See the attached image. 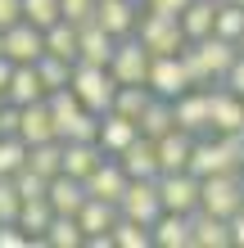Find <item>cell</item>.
Wrapping results in <instances>:
<instances>
[{"label": "cell", "instance_id": "obj_1", "mask_svg": "<svg viewBox=\"0 0 244 248\" xmlns=\"http://www.w3.org/2000/svg\"><path fill=\"white\" fill-rule=\"evenodd\" d=\"M68 91L77 95L81 108L109 113V108H113V91H118V81H113L109 68H99V63H73V72H68Z\"/></svg>", "mask_w": 244, "mask_h": 248}, {"label": "cell", "instance_id": "obj_2", "mask_svg": "<svg viewBox=\"0 0 244 248\" xmlns=\"http://www.w3.org/2000/svg\"><path fill=\"white\" fill-rule=\"evenodd\" d=\"M199 208L212 212V217H231L244 208V171H217V176H204L199 181Z\"/></svg>", "mask_w": 244, "mask_h": 248}, {"label": "cell", "instance_id": "obj_3", "mask_svg": "<svg viewBox=\"0 0 244 248\" xmlns=\"http://www.w3.org/2000/svg\"><path fill=\"white\" fill-rule=\"evenodd\" d=\"M185 171H190V176H217V171H244L240 167V158L226 149V140L222 136H195L190 140V158H185Z\"/></svg>", "mask_w": 244, "mask_h": 248}, {"label": "cell", "instance_id": "obj_4", "mask_svg": "<svg viewBox=\"0 0 244 248\" xmlns=\"http://www.w3.org/2000/svg\"><path fill=\"white\" fill-rule=\"evenodd\" d=\"M136 41L145 46L149 54H177L185 46V32L177 23V14H140L136 18Z\"/></svg>", "mask_w": 244, "mask_h": 248}, {"label": "cell", "instance_id": "obj_5", "mask_svg": "<svg viewBox=\"0 0 244 248\" xmlns=\"http://www.w3.org/2000/svg\"><path fill=\"white\" fill-rule=\"evenodd\" d=\"M109 77L118 81V86H136V81H145V72H149V50L140 46L136 36H122V41H113V54H109Z\"/></svg>", "mask_w": 244, "mask_h": 248}, {"label": "cell", "instance_id": "obj_6", "mask_svg": "<svg viewBox=\"0 0 244 248\" xmlns=\"http://www.w3.org/2000/svg\"><path fill=\"white\" fill-rule=\"evenodd\" d=\"M0 54H5L9 63H36L41 54H46V41H41V27H32L27 18L9 23L5 32H0Z\"/></svg>", "mask_w": 244, "mask_h": 248}, {"label": "cell", "instance_id": "obj_7", "mask_svg": "<svg viewBox=\"0 0 244 248\" xmlns=\"http://www.w3.org/2000/svg\"><path fill=\"white\" fill-rule=\"evenodd\" d=\"M163 212L159 203V181H127L122 199H118V217L127 221H140V226H154V217Z\"/></svg>", "mask_w": 244, "mask_h": 248}, {"label": "cell", "instance_id": "obj_8", "mask_svg": "<svg viewBox=\"0 0 244 248\" xmlns=\"http://www.w3.org/2000/svg\"><path fill=\"white\" fill-rule=\"evenodd\" d=\"M208 131L226 136V131H244V99L226 86H208Z\"/></svg>", "mask_w": 244, "mask_h": 248}, {"label": "cell", "instance_id": "obj_9", "mask_svg": "<svg viewBox=\"0 0 244 248\" xmlns=\"http://www.w3.org/2000/svg\"><path fill=\"white\" fill-rule=\"evenodd\" d=\"M159 181V203L163 212H185L190 217L199 208V176H190V171H163Z\"/></svg>", "mask_w": 244, "mask_h": 248}, {"label": "cell", "instance_id": "obj_10", "mask_svg": "<svg viewBox=\"0 0 244 248\" xmlns=\"http://www.w3.org/2000/svg\"><path fill=\"white\" fill-rule=\"evenodd\" d=\"M145 86H149V95H159V99H177L181 91H190V81H185V68H181L177 54H149Z\"/></svg>", "mask_w": 244, "mask_h": 248}, {"label": "cell", "instance_id": "obj_11", "mask_svg": "<svg viewBox=\"0 0 244 248\" xmlns=\"http://www.w3.org/2000/svg\"><path fill=\"white\" fill-rule=\"evenodd\" d=\"M91 18L104 27L113 41L122 36H136V18H140V0H95V14Z\"/></svg>", "mask_w": 244, "mask_h": 248}, {"label": "cell", "instance_id": "obj_12", "mask_svg": "<svg viewBox=\"0 0 244 248\" xmlns=\"http://www.w3.org/2000/svg\"><path fill=\"white\" fill-rule=\"evenodd\" d=\"M127 181H131V176L118 167V158H109V154H104V158H99V167H95L81 185H86V194H91V199H104V203H113V208H118V199H122Z\"/></svg>", "mask_w": 244, "mask_h": 248}, {"label": "cell", "instance_id": "obj_13", "mask_svg": "<svg viewBox=\"0 0 244 248\" xmlns=\"http://www.w3.org/2000/svg\"><path fill=\"white\" fill-rule=\"evenodd\" d=\"M172 122H177L181 131H190V136H204L208 131V91H181L177 99H172Z\"/></svg>", "mask_w": 244, "mask_h": 248}, {"label": "cell", "instance_id": "obj_14", "mask_svg": "<svg viewBox=\"0 0 244 248\" xmlns=\"http://www.w3.org/2000/svg\"><path fill=\"white\" fill-rule=\"evenodd\" d=\"M118 167H122L131 181H154V176H159V149H154V140H149V136H136V140L118 154Z\"/></svg>", "mask_w": 244, "mask_h": 248}, {"label": "cell", "instance_id": "obj_15", "mask_svg": "<svg viewBox=\"0 0 244 248\" xmlns=\"http://www.w3.org/2000/svg\"><path fill=\"white\" fill-rule=\"evenodd\" d=\"M140 136V131H136V122L131 118H122V113H99V131H95V144H99V149H104L109 158H118L122 149H127V144H131Z\"/></svg>", "mask_w": 244, "mask_h": 248}, {"label": "cell", "instance_id": "obj_16", "mask_svg": "<svg viewBox=\"0 0 244 248\" xmlns=\"http://www.w3.org/2000/svg\"><path fill=\"white\" fill-rule=\"evenodd\" d=\"M109 54H113V36L104 32V27H99L95 18L77 23V59L73 63H99V68H104Z\"/></svg>", "mask_w": 244, "mask_h": 248}, {"label": "cell", "instance_id": "obj_17", "mask_svg": "<svg viewBox=\"0 0 244 248\" xmlns=\"http://www.w3.org/2000/svg\"><path fill=\"white\" fill-rule=\"evenodd\" d=\"M99 158H104V149H99L95 140H64V163H59V171H64V176L86 181L99 167Z\"/></svg>", "mask_w": 244, "mask_h": 248}, {"label": "cell", "instance_id": "obj_18", "mask_svg": "<svg viewBox=\"0 0 244 248\" xmlns=\"http://www.w3.org/2000/svg\"><path fill=\"white\" fill-rule=\"evenodd\" d=\"M18 140H23V144L54 140V118H50L46 99H32V104H23V108H18Z\"/></svg>", "mask_w": 244, "mask_h": 248}, {"label": "cell", "instance_id": "obj_19", "mask_svg": "<svg viewBox=\"0 0 244 248\" xmlns=\"http://www.w3.org/2000/svg\"><path fill=\"white\" fill-rule=\"evenodd\" d=\"M190 248H231V230L222 217H212L204 208L190 212Z\"/></svg>", "mask_w": 244, "mask_h": 248}, {"label": "cell", "instance_id": "obj_20", "mask_svg": "<svg viewBox=\"0 0 244 248\" xmlns=\"http://www.w3.org/2000/svg\"><path fill=\"white\" fill-rule=\"evenodd\" d=\"M46 203L54 212H64V217H77V208L86 203V185L77 176H64V171H59V176L46 181Z\"/></svg>", "mask_w": 244, "mask_h": 248}, {"label": "cell", "instance_id": "obj_21", "mask_svg": "<svg viewBox=\"0 0 244 248\" xmlns=\"http://www.w3.org/2000/svg\"><path fill=\"white\" fill-rule=\"evenodd\" d=\"M190 131H181V126H172L163 131L159 140H154V149H159V176L163 171H185V158H190Z\"/></svg>", "mask_w": 244, "mask_h": 248}, {"label": "cell", "instance_id": "obj_22", "mask_svg": "<svg viewBox=\"0 0 244 248\" xmlns=\"http://www.w3.org/2000/svg\"><path fill=\"white\" fill-rule=\"evenodd\" d=\"M149 244L159 248H190V217L185 212H159L149 226Z\"/></svg>", "mask_w": 244, "mask_h": 248}, {"label": "cell", "instance_id": "obj_23", "mask_svg": "<svg viewBox=\"0 0 244 248\" xmlns=\"http://www.w3.org/2000/svg\"><path fill=\"white\" fill-rule=\"evenodd\" d=\"M190 46H195L199 63L208 68V77H212V81H222V72L231 68V59L240 54V50H235V41H222V36H212V32H208L204 41H190Z\"/></svg>", "mask_w": 244, "mask_h": 248}, {"label": "cell", "instance_id": "obj_24", "mask_svg": "<svg viewBox=\"0 0 244 248\" xmlns=\"http://www.w3.org/2000/svg\"><path fill=\"white\" fill-rule=\"evenodd\" d=\"M5 99L9 104H32V99H46V91H41V77H36V68L32 63H14L9 72V86H5Z\"/></svg>", "mask_w": 244, "mask_h": 248}, {"label": "cell", "instance_id": "obj_25", "mask_svg": "<svg viewBox=\"0 0 244 248\" xmlns=\"http://www.w3.org/2000/svg\"><path fill=\"white\" fill-rule=\"evenodd\" d=\"M59 163H64V140L54 136V140H41V144H27V158H23V167H32L36 176H59Z\"/></svg>", "mask_w": 244, "mask_h": 248}, {"label": "cell", "instance_id": "obj_26", "mask_svg": "<svg viewBox=\"0 0 244 248\" xmlns=\"http://www.w3.org/2000/svg\"><path fill=\"white\" fill-rule=\"evenodd\" d=\"M50 217H54V208L46 203V194H41V199H23L14 226H18L27 239H41V235H46V226H50Z\"/></svg>", "mask_w": 244, "mask_h": 248}, {"label": "cell", "instance_id": "obj_27", "mask_svg": "<svg viewBox=\"0 0 244 248\" xmlns=\"http://www.w3.org/2000/svg\"><path fill=\"white\" fill-rule=\"evenodd\" d=\"M212 9H217V0H190V5L177 14L185 41H204V36L212 32Z\"/></svg>", "mask_w": 244, "mask_h": 248}, {"label": "cell", "instance_id": "obj_28", "mask_svg": "<svg viewBox=\"0 0 244 248\" xmlns=\"http://www.w3.org/2000/svg\"><path fill=\"white\" fill-rule=\"evenodd\" d=\"M177 122H172V99H159V95H149V104L140 108V118H136V131L140 136H149V140H159L163 131H172Z\"/></svg>", "mask_w": 244, "mask_h": 248}, {"label": "cell", "instance_id": "obj_29", "mask_svg": "<svg viewBox=\"0 0 244 248\" xmlns=\"http://www.w3.org/2000/svg\"><path fill=\"white\" fill-rule=\"evenodd\" d=\"M41 41H46V54H54V59H68V63L77 59V27L73 23L54 18L50 27H41Z\"/></svg>", "mask_w": 244, "mask_h": 248}, {"label": "cell", "instance_id": "obj_30", "mask_svg": "<svg viewBox=\"0 0 244 248\" xmlns=\"http://www.w3.org/2000/svg\"><path fill=\"white\" fill-rule=\"evenodd\" d=\"M41 244H50V248H81V226H77V217L54 212L50 226H46V235H41Z\"/></svg>", "mask_w": 244, "mask_h": 248}, {"label": "cell", "instance_id": "obj_31", "mask_svg": "<svg viewBox=\"0 0 244 248\" xmlns=\"http://www.w3.org/2000/svg\"><path fill=\"white\" fill-rule=\"evenodd\" d=\"M212 36L240 41L244 36V5H222L217 0V9H212Z\"/></svg>", "mask_w": 244, "mask_h": 248}, {"label": "cell", "instance_id": "obj_32", "mask_svg": "<svg viewBox=\"0 0 244 248\" xmlns=\"http://www.w3.org/2000/svg\"><path fill=\"white\" fill-rule=\"evenodd\" d=\"M149 104V86L145 81H136V86H118L113 91V113H122V118H140V108Z\"/></svg>", "mask_w": 244, "mask_h": 248}, {"label": "cell", "instance_id": "obj_33", "mask_svg": "<svg viewBox=\"0 0 244 248\" xmlns=\"http://www.w3.org/2000/svg\"><path fill=\"white\" fill-rule=\"evenodd\" d=\"M36 68V77H41V91H59V86H68V72H73V63L68 59H54V54H41V59L32 63Z\"/></svg>", "mask_w": 244, "mask_h": 248}, {"label": "cell", "instance_id": "obj_34", "mask_svg": "<svg viewBox=\"0 0 244 248\" xmlns=\"http://www.w3.org/2000/svg\"><path fill=\"white\" fill-rule=\"evenodd\" d=\"M95 131H99V113L77 108L68 122H59V131H54V136H59V140H95Z\"/></svg>", "mask_w": 244, "mask_h": 248}, {"label": "cell", "instance_id": "obj_35", "mask_svg": "<svg viewBox=\"0 0 244 248\" xmlns=\"http://www.w3.org/2000/svg\"><path fill=\"white\" fill-rule=\"evenodd\" d=\"M109 239L118 248H149V226L140 221H127V217H118V221L109 226Z\"/></svg>", "mask_w": 244, "mask_h": 248}, {"label": "cell", "instance_id": "obj_36", "mask_svg": "<svg viewBox=\"0 0 244 248\" xmlns=\"http://www.w3.org/2000/svg\"><path fill=\"white\" fill-rule=\"evenodd\" d=\"M177 59H181V68H185V81H190L195 91H208V86H217V81L208 77V68L199 63V54H195V46H190V41H185V46L177 50Z\"/></svg>", "mask_w": 244, "mask_h": 248}, {"label": "cell", "instance_id": "obj_37", "mask_svg": "<svg viewBox=\"0 0 244 248\" xmlns=\"http://www.w3.org/2000/svg\"><path fill=\"white\" fill-rule=\"evenodd\" d=\"M27 158V144L18 136H0V176H14Z\"/></svg>", "mask_w": 244, "mask_h": 248}, {"label": "cell", "instance_id": "obj_38", "mask_svg": "<svg viewBox=\"0 0 244 248\" xmlns=\"http://www.w3.org/2000/svg\"><path fill=\"white\" fill-rule=\"evenodd\" d=\"M18 5H23V18L32 27H50L59 18V0H18Z\"/></svg>", "mask_w": 244, "mask_h": 248}, {"label": "cell", "instance_id": "obj_39", "mask_svg": "<svg viewBox=\"0 0 244 248\" xmlns=\"http://www.w3.org/2000/svg\"><path fill=\"white\" fill-rule=\"evenodd\" d=\"M9 181H14V189H18V199H41L46 194V176H36L32 167H18Z\"/></svg>", "mask_w": 244, "mask_h": 248}, {"label": "cell", "instance_id": "obj_40", "mask_svg": "<svg viewBox=\"0 0 244 248\" xmlns=\"http://www.w3.org/2000/svg\"><path fill=\"white\" fill-rule=\"evenodd\" d=\"M91 14H95V0H59V18L64 23H86V18H91Z\"/></svg>", "mask_w": 244, "mask_h": 248}, {"label": "cell", "instance_id": "obj_41", "mask_svg": "<svg viewBox=\"0 0 244 248\" xmlns=\"http://www.w3.org/2000/svg\"><path fill=\"white\" fill-rule=\"evenodd\" d=\"M18 189H14V181L9 176H0V221H14L18 217Z\"/></svg>", "mask_w": 244, "mask_h": 248}, {"label": "cell", "instance_id": "obj_42", "mask_svg": "<svg viewBox=\"0 0 244 248\" xmlns=\"http://www.w3.org/2000/svg\"><path fill=\"white\" fill-rule=\"evenodd\" d=\"M222 86H226V91H235V95L244 99V54H235V59H231V68L222 72Z\"/></svg>", "mask_w": 244, "mask_h": 248}, {"label": "cell", "instance_id": "obj_43", "mask_svg": "<svg viewBox=\"0 0 244 248\" xmlns=\"http://www.w3.org/2000/svg\"><path fill=\"white\" fill-rule=\"evenodd\" d=\"M27 244H32V239H27L14 221H0V248H27Z\"/></svg>", "mask_w": 244, "mask_h": 248}, {"label": "cell", "instance_id": "obj_44", "mask_svg": "<svg viewBox=\"0 0 244 248\" xmlns=\"http://www.w3.org/2000/svg\"><path fill=\"white\" fill-rule=\"evenodd\" d=\"M0 136H18V104L0 99Z\"/></svg>", "mask_w": 244, "mask_h": 248}, {"label": "cell", "instance_id": "obj_45", "mask_svg": "<svg viewBox=\"0 0 244 248\" xmlns=\"http://www.w3.org/2000/svg\"><path fill=\"white\" fill-rule=\"evenodd\" d=\"M226 230H231V248H244V208L226 217Z\"/></svg>", "mask_w": 244, "mask_h": 248}, {"label": "cell", "instance_id": "obj_46", "mask_svg": "<svg viewBox=\"0 0 244 248\" xmlns=\"http://www.w3.org/2000/svg\"><path fill=\"white\" fill-rule=\"evenodd\" d=\"M18 18H23V5H18V0H0V32H5L9 23H18Z\"/></svg>", "mask_w": 244, "mask_h": 248}, {"label": "cell", "instance_id": "obj_47", "mask_svg": "<svg viewBox=\"0 0 244 248\" xmlns=\"http://www.w3.org/2000/svg\"><path fill=\"white\" fill-rule=\"evenodd\" d=\"M185 5H190V0H145L149 14H181Z\"/></svg>", "mask_w": 244, "mask_h": 248}, {"label": "cell", "instance_id": "obj_48", "mask_svg": "<svg viewBox=\"0 0 244 248\" xmlns=\"http://www.w3.org/2000/svg\"><path fill=\"white\" fill-rule=\"evenodd\" d=\"M9 72H14V63L0 54V99H5V86H9Z\"/></svg>", "mask_w": 244, "mask_h": 248}, {"label": "cell", "instance_id": "obj_49", "mask_svg": "<svg viewBox=\"0 0 244 248\" xmlns=\"http://www.w3.org/2000/svg\"><path fill=\"white\" fill-rule=\"evenodd\" d=\"M235 50H240V54H244V36H240V41H235Z\"/></svg>", "mask_w": 244, "mask_h": 248}, {"label": "cell", "instance_id": "obj_50", "mask_svg": "<svg viewBox=\"0 0 244 248\" xmlns=\"http://www.w3.org/2000/svg\"><path fill=\"white\" fill-rule=\"evenodd\" d=\"M222 5H244V0H222Z\"/></svg>", "mask_w": 244, "mask_h": 248}]
</instances>
